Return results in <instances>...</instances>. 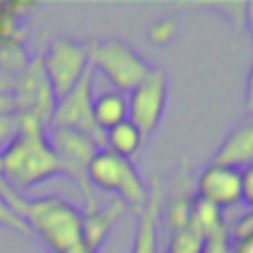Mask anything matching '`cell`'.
I'll use <instances>...</instances> for the list:
<instances>
[{
  "mask_svg": "<svg viewBox=\"0 0 253 253\" xmlns=\"http://www.w3.org/2000/svg\"><path fill=\"white\" fill-rule=\"evenodd\" d=\"M2 172L20 196L59 176V162L47 138V126L30 117H20V130L0 152Z\"/></svg>",
  "mask_w": 253,
  "mask_h": 253,
  "instance_id": "1",
  "label": "cell"
},
{
  "mask_svg": "<svg viewBox=\"0 0 253 253\" xmlns=\"http://www.w3.org/2000/svg\"><path fill=\"white\" fill-rule=\"evenodd\" d=\"M20 215L49 253H63L83 243V213L59 196L26 198Z\"/></svg>",
  "mask_w": 253,
  "mask_h": 253,
  "instance_id": "2",
  "label": "cell"
},
{
  "mask_svg": "<svg viewBox=\"0 0 253 253\" xmlns=\"http://www.w3.org/2000/svg\"><path fill=\"white\" fill-rule=\"evenodd\" d=\"M89 184L93 190L111 192L126 204L134 213H138L148 202V188L126 158H121L107 148H99L89 164Z\"/></svg>",
  "mask_w": 253,
  "mask_h": 253,
  "instance_id": "3",
  "label": "cell"
},
{
  "mask_svg": "<svg viewBox=\"0 0 253 253\" xmlns=\"http://www.w3.org/2000/svg\"><path fill=\"white\" fill-rule=\"evenodd\" d=\"M87 53L93 71L99 69L121 93L132 91L150 71L146 59L123 40H95L87 43Z\"/></svg>",
  "mask_w": 253,
  "mask_h": 253,
  "instance_id": "4",
  "label": "cell"
},
{
  "mask_svg": "<svg viewBox=\"0 0 253 253\" xmlns=\"http://www.w3.org/2000/svg\"><path fill=\"white\" fill-rule=\"evenodd\" d=\"M47 138L55 150L59 162V174L73 180V184L81 190V196L85 200L83 211L95 210L99 204L95 198V190L89 184V164L95 152L99 150L97 142L77 130L61 128V126H49Z\"/></svg>",
  "mask_w": 253,
  "mask_h": 253,
  "instance_id": "5",
  "label": "cell"
},
{
  "mask_svg": "<svg viewBox=\"0 0 253 253\" xmlns=\"http://www.w3.org/2000/svg\"><path fill=\"white\" fill-rule=\"evenodd\" d=\"M40 59H42L43 73L57 99L69 93L89 69L87 43H81L69 38L51 40L45 53Z\"/></svg>",
  "mask_w": 253,
  "mask_h": 253,
  "instance_id": "6",
  "label": "cell"
},
{
  "mask_svg": "<svg viewBox=\"0 0 253 253\" xmlns=\"http://www.w3.org/2000/svg\"><path fill=\"white\" fill-rule=\"evenodd\" d=\"M93 67L89 65L87 73L81 77V81L63 97L57 99L51 123L49 126H61V128H71L77 130L91 140L97 142L99 148L105 146V132L95 125L93 121Z\"/></svg>",
  "mask_w": 253,
  "mask_h": 253,
  "instance_id": "7",
  "label": "cell"
},
{
  "mask_svg": "<svg viewBox=\"0 0 253 253\" xmlns=\"http://www.w3.org/2000/svg\"><path fill=\"white\" fill-rule=\"evenodd\" d=\"M12 97H14L16 115L36 119L38 123L49 128L57 97L43 73L40 57H34L28 63V67L14 77Z\"/></svg>",
  "mask_w": 253,
  "mask_h": 253,
  "instance_id": "8",
  "label": "cell"
},
{
  "mask_svg": "<svg viewBox=\"0 0 253 253\" xmlns=\"http://www.w3.org/2000/svg\"><path fill=\"white\" fill-rule=\"evenodd\" d=\"M126 103L128 121L146 140L154 134L164 117L168 103V75L158 67H150L146 77L132 91H128Z\"/></svg>",
  "mask_w": 253,
  "mask_h": 253,
  "instance_id": "9",
  "label": "cell"
},
{
  "mask_svg": "<svg viewBox=\"0 0 253 253\" xmlns=\"http://www.w3.org/2000/svg\"><path fill=\"white\" fill-rule=\"evenodd\" d=\"M198 198L219 210L235 208L241 204V170L208 164L198 178Z\"/></svg>",
  "mask_w": 253,
  "mask_h": 253,
  "instance_id": "10",
  "label": "cell"
},
{
  "mask_svg": "<svg viewBox=\"0 0 253 253\" xmlns=\"http://www.w3.org/2000/svg\"><path fill=\"white\" fill-rule=\"evenodd\" d=\"M251 162H253V123L247 117L231 128V132L213 152L210 164L243 170L251 166Z\"/></svg>",
  "mask_w": 253,
  "mask_h": 253,
  "instance_id": "11",
  "label": "cell"
},
{
  "mask_svg": "<svg viewBox=\"0 0 253 253\" xmlns=\"http://www.w3.org/2000/svg\"><path fill=\"white\" fill-rule=\"evenodd\" d=\"M126 204L119 198L109 202L107 206H97L95 210L81 211L83 213V245L91 251H99L101 245L107 241L109 233L117 225V221L126 213Z\"/></svg>",
  "mask_w": 253,
  "mask_h": 253,
  "instance_id": "12",
  "label": "cell"
},
{
  "mask_svg": "<svg viewBox=\"0 0 253 253\" xmlns=\"http://www.w3.org/2000/svg\"><path fill=\"white\" fill-rule=\"evenodd\" d=\"M158 223H160V186L154 182L148 192L146 206L136 213V231L132 253H158Z\"/></svg>",
  "mask_w": 253,
  "mask_h": 253,
  "instance_id": "13",
  "label": "cell"
},
{
  "mask_svg": "<svg viewBox=\"0 0 253 253\" xmlns=\"http://www.w3.org/2000/svg\"><path fill=\"white\" fill-rule=\"evenodd\" d=\"M34 8H36L34 2L0 0V47L24 45L26 42L24 18Z\"/></svg>",
  "mask_w": 253,
  "mask_h": 253,
  "instance_id": "14",
  "label": "cell"
},
{
  "mask_svg": "<svg viewBox=\"0 0 253 253\" xmlns=\"http://www.w3.org/2000/svg\"><path fill=\"white\" fill-rule=\"evenodd\" d=\"M128 119L126 95L121 91H105L93 99V121L105 132Z\"/></svg>",
  "mask_w": 253,
  "mask_h": 253,
  "instance_id": "15",
  "label": "cell"
},
{
  "mask_svg": "<svg viewBox=\"0 0 253 253\" xmlns=\"http://www.w3.org/2000/svg\"><path fill=\"white\" fill-rule=\"evenodd\" d=\"M225 215L223 210H219L217 206H213L208 200L202 198H194L192 202V213H190V221H188V229H192L194 233H198L202 239H208L210 235L225 229Z\"/></svg>",
  "mask_w": 253,
  "mask_h": 253,
  "instance_id": "16",
  "label": "cell"
},
{
  "mask_svg": "<svg viewBox=\"0 0 253 253\" xmlns=\"http://www.w3.org/2000/svg\"><path fill=\"white\" fill-rule=\"evenodd\" d=\"M144 138L142 134L138 132V128L126 119L119 125H115L113 128L105 130V146L109 152L121 156V158H126L130 160L142 146Z\"/></svg>",
  "mask_w": 253,
  "mask_h": 253,
  "instance_id": "17",
  "label": "cell"
},
{
  "mask_svg": "<svg viewBox=\"0 0 253 253\" xmlns=\"http://www.w3.org/2000/svg\"><path fill=\"white\" fill-rule=\"evenodd\" d=\"M192 202H194V198H190L188 194H178L168 202L164 219L172 233L188 227L190 213H192Z\"/></svg>",
  "mask_w": 253,
  "mask_h": 253,
  "instance_id": "18",
  "label": "cell"
},
{
  "mask_svg": "<svg viewBox=\"0 0 253 253\" xmlns=\"http://www.w3.org/2000/svg\"><path fill=\"white\" fill-rule=\"evenodd\" d=\"M30 61H32V57L24 45L0 47V73H4L8 77H16L18 73H22Z\"/></svg>",
  "mask_w": 253,
  "mask_h": 253,
  "instance_id": "19",
  "label": "cell"
},
{
  "mask_svg": "<svg viewBox=\"0 0 253 253\" xmlns=\"http://www.w3.org/2000/svg\"><path fill=\"white\" fill-rule=\"evenodd\" d=\"M202 249H204V239L186 227L170 233L166 253H202Z\"/></svg>",
  "mask_w": 253,
  "mask_h": 253,
  "instance_id": "20",
  "label": "cell"
},
{
  "mask_svg": "<svg viewBox=\"0 0 253 253\" xmlns=\"http://www.w3.org/2000/svg\"><path fill=\"white\" fill-rule=\"evenodd\" d=\"M0 225L20 233V235H26V237H32V231L28 227V223L20 217V213L0 196Z\"/></svg>",
  "mask_w": 253,
  "mask_h": 253,
  "instance_id": "21",
  "label": "cell"
},
{
  "mask_svg": "<svg viewBox=\"0 0 253 253\" xmlns=\"http://www.w3.org/2000/svg\"><path fill=\"white\" fill-rule=\"evenodd\" d=\"M176 32H178V26L174 20L170 18H162V20H156L150 28H148V40L154 43V45H168L174 38H176Z\"/></svg>",
  "mask_w": 253,
  "mask_h": 253,
  "instance_id": "22",
  "label": "cell"
},
{
  "mask_svg": "<svg viewBox=\"0 0 253 253\" xmlns=\"http://www.w3.org/2000/svg\"><path fill=\"white\" fill-rule=\"evenodd\" d=\"M227 235H229V241L253 237V213H251V210H247L243 215H239L233 225H227Z\"/></svg>",
  "mask_w": 253,
  "mask_h": 253,
  "instance_id": "23",
  "label": "cell"
},
{
  "mask_svg": "<svg viewBox=\"0 0 253 253\" xmlns=\"http://www.w3.org/2000/svg\"><path fill=\"white\" fill-rule=\"evenodd\" d=\"M20 130V115H0V152Z\"/></svg>",
  "mask_w": 253,
  "mask_h": 253,
  "instance_id": "24",
  "label": "cell"
},
{
  "mask_svg": "<svg viewBox=\"0 0 253 253\" xmlns=\"http://www.w3.org/2000/svg\"><path fill=\"white\" fill-rule=\"evenodd\" d=\"M241 204L247 208L253 204V166L241 170Z\"/></svg>",
  "mask_w": 253,
  "mask_h": 253,
  "instance_id": "25",
  "label": "cell"
}]
</instances>
